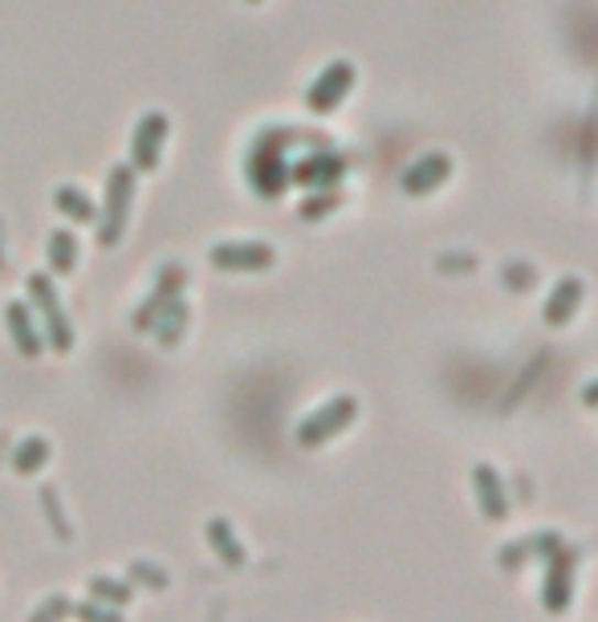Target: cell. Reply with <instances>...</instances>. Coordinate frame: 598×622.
<instances>
[{"label": "cell", "instance_id": "6da1fadb", "mask_svg": "<svg viewBox=\"0 0 598 622\" xmlns=\"http://www.w3.org/2000/svg\"><path fill=\"white\" fill-rule=\"evenodd\" d=\"M131 204H134V172L131 167H115L107 184V208H102V225H98V244L115 249L127 232V220H131Z\"/></svg>", "mask_w": 598, "mask_h": 622}, {"label": "cell", "instance_id": "7a4b0ae2", "mask_svg": "<svg viewBox=\"0 0 598 622\" xmlns=\"http://www.w3.org/2000/svg\"><path fill=\"white\" fill-rule=\"evenodd\" d=\"M29 293H33V302H37V314L45 318V334H50L54 350L57 354H66L69 346H74V326H69V318L62 314V302H57V293H54V281L33 273V277H29Z\"/></svg>", "mask_w": 598, "mask_h": 622}, {"label": "cell", "instance_id": "3957f363", "mask_svg": "<svg viewBox=\"0 0 598 622\" xmlns=\"http://www.w3.org/2000/svg\"><path fill=\"white\" fill-rule=\"evenodd\" d=\"M213 265L228 273H257V269L273 265V249L257 244V240H237V244H216Z\"/></svg>", "mask_w": 598, "mask_h": 622}, {"label": "cell", "instance_id": "277c9868", "mask_svg": "<svg viewBox=\"0 0 598 622\" xmlns=\"http://www.w3.org/2000/svg\"><path fill=\"white\" fill-rule=\"evenodd\" d=\"M167 143V119L163 114H146L139 127H134L131 139V160L139 172H155L160 167V151Z\"/></svg>", "mask_w": 598, "mask_h": 622}, {"label": "cell", "instance_id": "5b68a950", "mask_svg": "<svg viewBox=\"0 0 598 622\" xmlns=\"http://www.w3.org/2000/svg\"><path fill=\"white\" fill-rule=\"evenodd\" d=\"M350 415H355V403H350V399H334L330 407H322L314 419H306V424H302L297 439H302V444H322V439L330 436V432H338V427H343Z\"/></svg>", "mask_w": 598, "mask_h": 622}, {"label": "cell", "instance_id": "8992f818", "mask_svg": "<svg viewBox=\"0 0 598 622\" xmlns=\"http://www.w3.org/2000/svg\"><path fill=\"white\" fill-rule=\"evenodd\" d=\"M4 321H9V330H13V342L17 350L25 358H37L41 354V334H37V321H33V314H29L25 302H13L9 309H4Z\"/></svg>", "mask_w": 598, "mask_h": 622}, {"label": "cell", "instance_id": "52a82bcc", "mask_svg": "<svg viewBox=\"0 0 598 622\" xmlns=\"http://www.w3.org/2000/svg\"><path fill=\"white\" fill-rule=\"evenodd\" d=\"M350 78H355V69L346 66V62H338V66H330L326 74L318 78V86L309 90V107L314 110H330L338 98H343L346 90H350Z\"/></svg>", "mask_w": 598, "mask_h": 622}, {"label": "cell", "instance_id": "ba28073f", "mask_svg": "<svg viewBox=\"0 0 598 622\" xmlns=\"http://www.w3.org/2000/svg\"><path fill=\"white\" fill-rule=\"evenodd\" d=\"M180 285H184V269H175V265H172V269H163L160 290L146 297V309L139 314V318H134V326H151L155 309H167V305L175 302V290H180Z\"/></svg>", "mask_w": 598, "mask_h": 622}, {"label": "cell", "instance_id": "9c48e42d", "mask_svg": "<svg viewBox=\"0 0 598 622\" xmlns=\"http://www.w3.org/2000/svg\"><path fill=\"white\" fill-rule=\"evenodd\" d=\"M208 542H213V549L220 554L225 566H244V549L237 545V537H232V530H228V521H213V525H208Z\"/></svg>", "mask_w": 598, "mask_h": 622}, {"label": "cell", "instance_id": "30bf717a", "mask_svg": "<svg viewBox=\"0 0 598 622\" xmlns=\"http://www.w3.org/2000/svg\"><path fill=\"white\" fill-rule=\"evenodd\" d=\"M45 460H50V444H45L41 436H29L25 444L13 451V468L21 472V477H33Z\"/></svg>", "mask_w": 598, "mask_h": 622}, {"label": "cell", "instance_id": "8fae6325", "mask_svg": "<svg viewBox=\"0 0 598 622\" xmlns=\"http://www.w3.org/2000/svg\"><path fill=\"white\" fill-rule=\"evenodd\" d=\"M50 265H54V273H74V265H78V240H74V232H54L50 237Z\"/></svg>", "mask_w": 598, "mask_h": 622}, {"label": "cell", "instance_id": "7c38bea8", "mask_svg": "<svg viewBox=\"0 0 598 622\" xmlns=\"http://www.w3.org/2000/svg\"><path fill=\"white\" fill-rule=\"evenodd\" d=\"M54 204H57V212H62V216H74V220H94V204H90V196H86L81 187H57Z\"/></svg>", "mask_w": 598, "mask_h": 622}, {"label": "cell", "instance_id": "4fadbf2b", "mask_svg": "<svg viewBox=\"0 0 598 622\" xmlns=\"http://www.w3.org/2000/svg\"><path fill=\"white\" fill-rule=\"evenodd\" d=\"M167 314H172V318H163L160 326H155V338H160L163 346H175L180 342V334H184V326H187V305L175 297V302L167 305Z\"/></svg>", "mask_w": 598, "mask_h": 622}, {"label": "cell", "instance_id": "5bb4252c", "mask_svg": "<svg viewBox=\"0 0 598 622\" xmlns=\"http://www.w3.org/2000/svg\"><path fill=\"white\" fill-rule=\"evenodd\" d=\"M90 594H94V602L122 607V602H131V598H134V590H131V586L115 582V578H90Z\"/></svg>", "mask_w": 598, "mask_h": 622}, {"label": "cell", "instance_id": "9a60e30c", "mask_svg": "<svg viewBox=\"0 0 598 622\" xmlns=\"http://www.w3.org/2000/svg\"><path fill=\"white\" fill-rule=\"evenodd\" d=\"M69 614H74V607H69V598L54 594V598H50V602H45V607L33 610V614H29V622H62V619H69Z\"/></svg>", "mask_w": 598, "mask_h": 622}, {"label": "cell", "instance_id": "2e32d148", "mask_svg": "<svg viewBox=\"0 0 598 622\" xmlns=\"http://www.w3.org/2000/svg\"><path fill=\"white\" fill-rule=\"evenodd\" d=\"M74 619L78 622H122V614L119 610L98 607V602H81V607H74Z\"/></svg>", "mask_w": 598, "mask_h": 622}, {"label": "cell", "instance_id": "e0dca14e", "mask_svg": "<svg viewBox=\"0 0 598 622\" xmlns=\"http://www.w3.org/2000/svg\"><path fill=\"white\" fill-rule=\"evenodd\" d=\"M131 578L146 582L151 590H163V586H167V574H160V569L151 566V561H134V566H131Z\"/></svg>", "mask_w": 598, "mask_h": 622}, {"label": "cell", "instance_id": "ac0fdd59", "mask_svg": "<svg viewBox=\"0 0 598 622\" xmlns=\"http://www.w3.org/2000/svg\"><path fill=\"white\" fill-rule=\"evenodd\" d=\"M45 504H50V513L57 516V496H54V492H45ZM57 530H62V533H57V537H69V530H66V525H62V521H57Z\"/></svg>", "mask_w": 598, "mask_h": 622}]
</instances>
